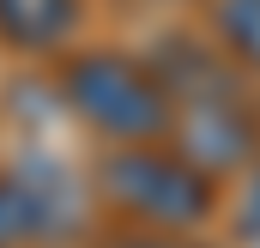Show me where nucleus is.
<instances>
[{
	"label": "nucleus",
	"instance_id": "nucleus-1",
	"mask_svg": "<svg viewBox=\"0 0 260 248\" xmlns=\"http://www.w3.org/2000/svg\"><path fill=\"white\" fill-rule=\"evenodd\" d=\"M151 61L170 85V139L224 182L260 158V85L194 30H170Z\"/></svg>",
	"mask_w": 260,
	"mask_h": 248
},
{
	"label": "nucleus",
	"instance_id": "nucleus-2",
	"mask_svg": "<svg viewBox=\"0 0 260 248\" xmlns=\"http://www.w3.org/2000/svg\"><path fill=\"white\" fill-rule=\"evenodd\" d=\"M224 176L188 158L176 139L103 145L91 164V194L133 230L157 236H206L224 218Z\"/></svg>",
	"mask_w": 260,
	"mask_h": 248
},
{
	"label": "nucleus",
	"instance_id": "nucleus-3",
	"mask_svg": "<svg viewBox=\"0 0 260 248\" xmlns=\"http://www.w3.org/2000/svg\"><path fill=\"white\" fill-rule=\"evenodd\" d=\"M55 97L97 145H133V139H170V85L151 55L139 49H61Z\"/></svg>",
	"mask_w": 260,
	"mask_h": 248
},
{
	"label": "nucleus",
	"instance_id": "nucleus-4",
	"mask_svg": "<svg viewBox=\"0 0 260 248\" xmlns=\"http://www.w3.org/2000/svg\"><path fill=\"white\" fill-rule=\"evenodd\" d=\"M85 0H0V49L18 61H49L79 43Z\"/></svg>",
	"mask_w": 260,
	"mask_h": 248
},
{
	"label": "nucleus",
	"instance_id": "nucleus-5",
	"mask_svg": "<svg viewBox=\"0 0 260 248\" xmlns=\"http://www.w3.org/2000/svg\"><path fill=\"white\" fill-rule=\"evenodd\" d=\"M55 230H61L55 188L24 170H0V248H37Z\"/></svg>",
	"mask_w": 260,
	"mask_h": 248
},
{
	"label": "nucleus",
	"instance_id": "nucleus-6",
	"mask_svg": "<svg viewBox=\"0 0 260 248\" xmlns=\"http://www.w3.org/2000/svg\"><path fill=\"white\" fill-rule=\"evenodd\" d=\"M206 37L260 85V0H206Z\"/></svg>",
	"mask_w": 260,
	"mask_h": 248
},
{
	"label": "nucleus",
	"instance_id": "nucleus-7",
	"mask_svg": "<svg viewBox=\"0 0 260 248\" xmlns=\"http://www.w3.org/2000/svg\"><path fill=\"white\" fill-rule=\"evenodd\" d=\"M97 248H200V236H157V230H115V236H103Z\"/></svg>",
	"mask_w": 260,
	"mask_h": 248
},
{
	"label": "nucleus",
	"instance_id": "nucleus-8",
	"mask_svg": "<svg viewBox=\"0 0 260 248\" xmlns=\"http://www.w3.org/2000/svg\"><path fill=\"white\" fill-rule=\"evenodd\" d=\"M200 248H218V242H200Z\"/></svg>",
	"mask_w": 260,
	"mask_h": 248
}]
</instances>
